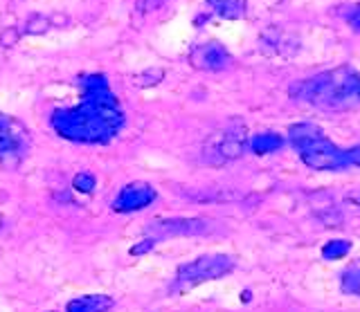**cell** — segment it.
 Wrapping results in <instances>:
<instances>
[{"label":"cell","mask_w":360,"mask_h":312,"mask_svg":"<svg viewBox=\"0 0 360 312\" xmlns=\"http://www.w3.org/2000/svg\"><path fill=\"white\" fill-rule=\"evenodd\" d=\"M77 83L82 99L75 106L56 108L50 115V126L65 142L106 147L127 124L120 99L112 93L104 72H86Z\"/></svg>","instance_id":"obj_1"},{"label":"cell","mask_w":360,"mask_h":312,"mask_svg":"<svg viewBox=\"0 0 360 312\" xmlns=\"http://www.w3.org/2000/svg\"><path fill=\"white\" fill-rule=\"evenodd\" d=\"M358 81H360V76L354 70L335 68V70H326V72L311 76V79L295 83L290 88V95L315 108L333 110V108H342L349 102H354Z\"/></svg>","instance_id":"obj_2"},{"label":"cell","mask_w":360,"mask_h":312,"mask_svg":"<svg viewBox=\"0 0 360 312\" xmlns=\"http://www.w3.org/2000/svg\"><path fill=\"white\" fill-rule=\"evenodd\" d=\"M286 140L309 169H315V171L349 169L347 149H338L335 144L320 130V126L311 124V121L292 124L288 128Z\"/></svg>","instance_id":"obj_3"},{"label":"cell","mask_w":360,"mask_h":312,"mask_svg":"<svg viewBox=\"0 0 360 312\" xmlns=\"http://www.w3.org/2000/svg\"><path fill=\"white\" fill-rule=\"evenodd\" d=\"M236 261L230 254H202L194 261L178 265V270L169 283V294H185L202 283L219 281L234 272Z\"/></svg>","instance_id":"obj_4"},{"label":"cell","mask_w":360,"mask_h":312,"mask_svg":"<svg viewBox=\"0 0 360 312\" xmlns=\"http://www.w3.org/2000/svg\"><path fill=\"white\" fill-rule=\"evenodd\" d=\"M32 151V135L16 117L0 113V166L14 171Z\"/></svg>","instance_id":"obj_5"},{"label":"cell","mask_w":360,"mask_h":312,"mask_svg":"<svg viewBox=\"0 0 360 312\" xmlns=\"http://www.w3.org/2000/svg\"><path fill=\"white\" fill-rule=\"evenodd\" d=\"M248 137L243 128H223L205 142L202 147V160L207 164H225L239 160L248 149Z\"/></svg>","instance_id":"obj_6"},{"label":"cell","mask_w":360,"mask_h":312,"mask_svg":"<svg viewBox=\"0 0 360 312\" xmlns=\"http://www.w3.org/2000/svg\"><path fill=\"white\" fill-rule=\"evenodd\" d=\"M212 225L202 218H160L146 225L144 233L155 240L160 238H189V236H205Z\"/></svg>","instance_id":"obj_7"},{"label":"cell","mask_w":360,"mask_h":312,"mask_svg":"<svg viewBox=\"0 0 360 312\" xmlns=\"http://www.w3.org/2000/svg\"><path fill=\"white\" fill-rule=\"evenodd\" d=\"M158 200V191L149 182H129L115 194L110 209L115 214H135L146 207H151Z\"/></svg>","instance_id":"obj_8"},{"label":"cell","mask_w":360,"mask_h":312,"mask_svg":"<svg viewBox=\"0 0 360 312\" xmlns=\"http://www.w3.org/2000/svg\"><path fill=\"white\" fill-rule=\"evenodd\" d=\"M189 63H191V68L202 70V72H221L230 65V52L217 41L200 43V46L191 50Z\"/></svg>","instance_id":"obj_9"},{"label":"cell","mask_w":360,"mask_h":312,"mask_svg":"<svg viewBox=\"0 0 360 312\" xmlns=\"http://www.w3.org/2000/svg\"><path fill=\"white\" fill-rule=\"evenodd\" d=\"M115 299L108 294H82L65 304V312H110Z\"/></svg>","instance_id":"obj_10"},{"label":"cell","mask_w":360,"mask_h":312,"mask_svg":"<svg viewBox=\"0 0 360 312\" xmlns=\"http://www.w3.org/2000/svg\"><path fill=\"white\" fill-rule=\"evenodd\" d=\"M284 144H286V140L281 137L279 133L264 130V133H257V135H252V137H248L245 147L255 155H270V153H277Z\"/></svg>","instance_id":"obj_11"},{"label":"cell","mask_w":360,"mask_h":312,"mask_svg":"<svg viewBox=\"0 0 360 312\" xmlns=\"http://www.w3.org/2000/svg\"><path fill=\"white\" fill-rule=\"evenodd\" d=\"M207 5L214 9V14L228 20L241 18L245 12V0H207Z\"/></svg>","instance_id":"obj_12"},{"label":"cell","mask_w":360,"mask_h":312,"mask_svg":"<svg viewBox=\"0 0 360 312\" xmlns=\"http://www.w3.org/2000/svg\"><path fill=\"white\" fill-rule=\"evenodd\" d=\"M340 287L347 294L360 297V259L345 267V272L340 274Z\"/></svg>","instance_id":"obj_13"},{"label":"cell","mask_w":360,"mask_h":312,"mask_svg":"<svg viewBox=\"0 0 360 312\" xmlns=\"http://www.w3.org/2000/svg\"><path fill=\"white\" fill-rule=\"evenodd\" d=\"M352 252V243L342 238H333L322 245V259L324 261H342L345 256Z\"/></svg>","instance_id":"obj_14"},{"label":"cell","mask_w":360,"mask_h":312,"mask_svg":"<svg viewBox=\"0 0 360 312\" xmlns=\"http://www.w3.org/2000/svg\"><path fill=\"white\" fill-rule=\"evenodd\" d=\"M72 189L77 194H84V196H90V194H95V189H97V177L90 173V171H82V173H77L72 177Z\"/></svg>","instance_id":"obj_15"},{"label":"cell","mask_w":360,"mask_h":312,"mask_svg":"<svg viewBox=\"0 0 360 312\" xmlns=\"http://www.w3.org/2000/svg\"><path fill=\"white\" fill-rule=\"evenodd\" d=\"M155 245H158V240H155V238L144 236L142 240H138L135 245H131V247H129V254H131V256H135V259H140V256L151 254V252L155 250Z\"/></svg>","instance_id":"obj_16"},{"label":"cell","mask_w":360,"mask_h":312,"mask_svg":"<svg viewBox=\"0 0 360 312\" xmlns=\"http://www.w3.org/2000/svg\"><path fill=\"white\" fill-rule=\"evenodd\" d=\"M347 155H349V166H356V169H360V144H358V147L347 149Z\"/></svg>","instance_id":"obj_17"},{"label":"cell","mask_w":360,"mask_h":312,"mask_svg":"<svg viewBox=\"0 0 360 312\" xmlns=\"http://www.w3.org/2000/svg\"><path fill=\"white\" fill-rule=\"evenodd\" d=\"M347 20H349V25H352L356 32H360V5L354 9L352 14H349V18H347Z\"/></svg>","instance_id":"obj_18"},{"label":"cell","mask_w":360,"mask_h":312,"mask_svg":"<svg viewBox=\"0 0 360 312\" xmlns=\"http://www.w3.org/2000/svg\"><path fill=\"white\" fill-rule=\"evenodd\" d=\"M239 299H241V304H250V301H252V290L245 287L243 292L239 294Z\"/></svg>","instance_id":"obj_19"},{"label":"cell","mask_w":360,"mask_h":312,"mask_svg":"<svg viewBox=\"0 0 360 312\" xmlns=\"http://www.w3.org/2000/svg\"><path fill=\"white\" fill-rule=\"evenodd\" d=\"M356 99H360V81H358V88H356Z\"/></svg>","instance_id":"obj_20"},{"label":"cell","mask_w":360,"mask_h":312,"mask_svg":"<svg viewBox=\"0 0 360 312\" xmlns=\"http://www.w3.org/2000/svg\"><path fill=\"white\" fill-rule=\"evenodd\" d=\"M0 231H3V218H0Z\"/></svg>","instance_id":"obj_21"},{"label":"cell","mask_w":360,"mask_h":312,"mask_svg":"<svg viewBox=\"0 0 360 312\" xmlns=\"http://www.w3.org/2000/svg\"><path fill=\"white\" fill-rule=\"evenodd\" d=\"M50 312H56V310H50Z\"/></svg>","instance_id":"obj_22"}]
</instances>
